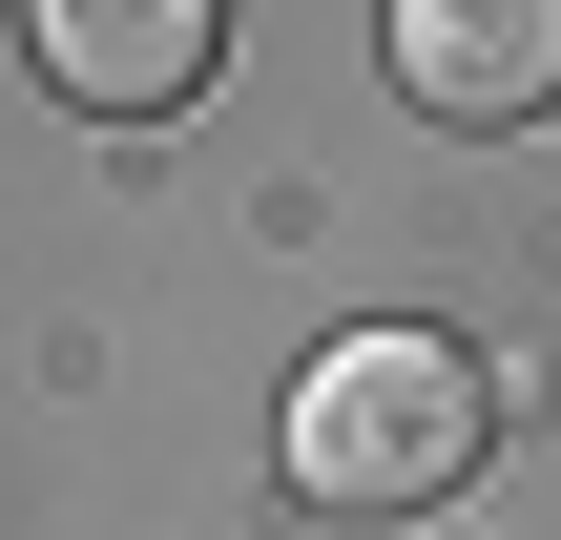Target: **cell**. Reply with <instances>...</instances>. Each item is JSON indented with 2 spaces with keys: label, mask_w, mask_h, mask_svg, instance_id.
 I'll return each mask as SVG.
<instances>
[{
  "label": "cell",
  "mask_w": 561,
  "mask_h": 540,
  "mask_svg": "<svg viewBox=\"0 0 561 540\" xmlns=\"http://www.w3.org/2000/svg\"><path fill=\"white\" fill-rule=\"evenodd\" d=\"M500 458V395H479V354L458 333H333L312 375H291V479L333 499V520H437L458 479Z\"/></svg>",
  "instance_id": "cell-1"
},
{
  "label": "cell",
  "mask_w": 561,
  "mask_h": 540,
  "mask_svg": "<svg viewBox=\"0 0 561 540\" xmlns=\"http://www.w3.org/2000/svg\"><path fill=\"white\" fill-rule=\"evenodd\" d=\"M21 42H42V83L83 125H167V104H208L229 0H21Z\"/></svg>",
  "instance_id": "cell-2"
},
{
  "label": "cell",
  "mask_w": 561,
  "mask_h": 540,
  "mask_svg": "<svg viewBox=\"0 0 561 540\" xmlns=\"http://www.w3.org/2000/svg\"><path fill=\"white\" fill-rule=\"evenodd\" d=\"M396 104L416 125H541L561 104V0H396Z\"/></svg>",
  "instance_id": "cell-3"
}]
</instances>
